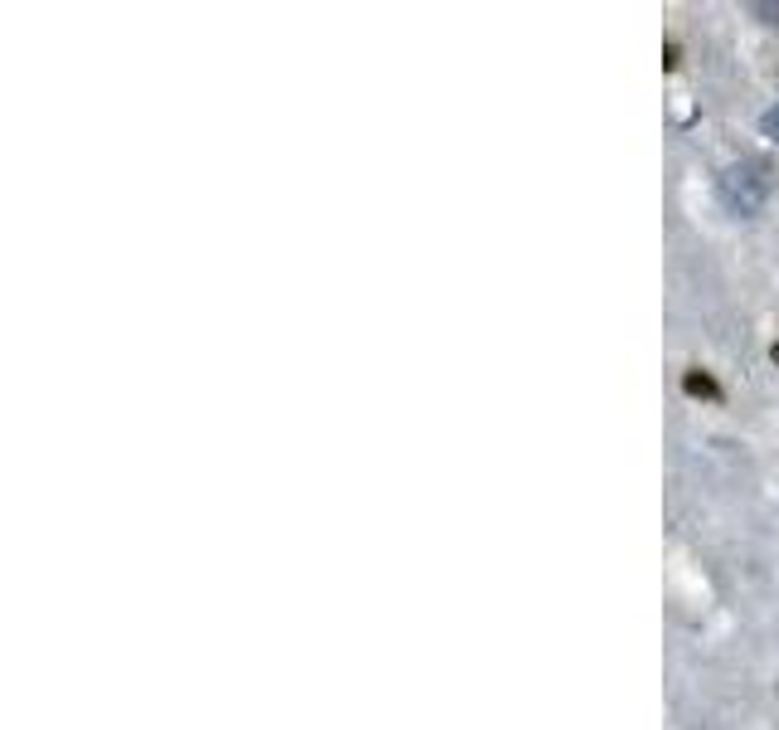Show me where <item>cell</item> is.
I'll return each mask as SVG.
<instances>
[{
	"instance_id": "3",
	"label": "cell",
	"mask_w": 779,
	"mask_h": 730,
	"mask_svg": "<svg viewBox=\"0 0 779 730\" xmlns=\"http://www.w3.org/2000/svg\"><path fill=\"white\" fill-rule=\"evenodd\" d=\"M765 132H779V108L770 112V117H765Z\"/></svg>"
},
{
	"instance_id": "2",
	"label": "cell",
	"mask_w": 779,
	"mask_h": 730,
	"mask_svg": "<svg viewBox=\"0 0 779 730\" xmlns=\"http://www.w3.org/2000/svg\"><path fill=\"white\" fill-rule=\"evenodd\" d=\"M687 395H706V400H721V385H716V380H711V375H697V370H692V375H687Z\"/></svg>"
},
{
	"instance_id": "1",
	"label": "cell",
	"mask_w": 779,
	"mask_h": 730,
	"mask_svg": "<svg viewBox=\"0 0 779 730\" xmlns=\"http://www.w3.org/2000/svg\"><path fill=\"white\" fill-rule=\"evenodd\" d=\"M721 190H726L731 210L750 215V210H755V205L765 200V171H760V166H736V171H726Z\"/></svg>"
}]
</instances>
